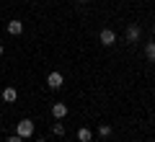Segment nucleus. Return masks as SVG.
Instances as JSON below:
<instances>
[{
  "mask_svg": "<svg viewBox=\"0 0 155 142\" xmlns=\"http://www.w3.org/2000/svg\"><path fill=\"white\" fill-rule=\"evenodd\" d=\"M34 129H36V127H34V121L31 119H21L16 124V134L18 137H23V140H26V137H31L34 134Z\"/></svg>",
  "mask_w": 155,
  "mask_h": 142,
  "instance_id": "obj_1",
  "label": "nucleus"
},
{
  "mask_svg": "<svg viewBox=\"0 0 155 142\" xmlns=\"http://www.w3.org/2000/svg\"><path fill=\"white\" fill-rule=\"evenodd\" d=\"M62 85H65V78H62V72L52 70L49 75H47V88H49V91H60Z\"/></svg>",
  "mask_w": 155,
  "mask_h": 142,
  "instance_id": "obj_2",
  "label": "nucleus"
},
{
  "mask_svg": "<svg viewBox=\"0 0 155 142\" xmlns=\"http://www.w3.org/2000/svg\"><path fill=\"white\" fill-rule=\"evenodd\" d=\"M140 34H142L140 23H129L127 31H124V39H127V44H137V41H140Z\"/></svg>",
  "mask_w": 155,
  "mask_h": 142,
  "instance_id": "obj_3",
  "label": "nucleus"
},
{
  "mask_svg": "<svg viewBox=\"0 0 155 142\" xmlns=\"http://www.w3.org/2000/svg\"><path fill=\"white\" fill-rule=\"evenodd\" d=\"M98 41L104 44V47H114V44H116V31H114V28H101Z\"/></svg>",
  "mask_w": 155,
  "mask_h": 142,
  "instance_id": "obj_4",
  "label": "nucleus"
},
{
  "mask_svg": "<svg viewBox=\"0 0 155 142\" xmlns=\"http://www.w3.org/2000/svg\"><path fill=\"white\" fill-rule=\"evenodd\" d=\"M67 114H70L67 104H52V116H54V121H62Z\"/></svg>",
  "mask_w": 155,
  "mask_h": 142,
  "instance_id": "obj_5",
  "label": "nucleus"
},
{
  "mask_svg": "<svg viewBox=\"0 0 155 142\" xmlns=\"http://www.w3.org/2000/svg\"><path fill=\"white\" fill-rule=\"evenodd\" d=\"M5 31L11 34V36H21V34H23V21H8Z\"/></svg>",
  "mask_w": 155,
  "mask_h": 142,
  "instance_id": "obj_6",
  "label": "nucleus"
},
{
  "mask_svg": "<svg viewBox=\"0 0 155 142\" xmlns=\"http://www.w3.org/2000/svg\"><path fill=\"white\" fill-rule=\"evenodd\" d=\"M16 98H18V91H16V85H8V88H3V101H5V104H16Z\"/></svg>",
  "mask_w": 155,
  "mask_h": 142,
  "instance_id": "obj_7",
  "label": "nucleus"
},
{
  "mask_svg": "<svg viewBox=\"0 0 155 142\" xmlns=\"http://www.w3.org/2000/svg\"><path fill=\"white\" fill-rule=\"evenodd\" d=\"M78 140L80 142H91L93 140V132H91L88 127H80V129H78Z\"/></svg>",
  "mask_w": 155,
  "mask_h": 142,
  "instance_id": "obj_8",
  "label": "nucleus"
},
{
  "mask_svg": "<svg viewBox=\"0 0 155 142\" xmlns=\"http://www.w3.org/2000/svg\"><path fill=\"white\" fill-rule=\"evenodd\" d=\"M145 57H147V62H155V41L145 44Z\"/></svg>",
  "mask_w": 155,
  "mask_h": 142,
  "instance_id": "obj_9",
  "label": "nucleus"
},
{
  "mask_svg": "<svg viewBox=\"0 0 155 142\" xmlns=\"http://www.w3.org/2000/svg\"><path fill=\"white\" fill-rule=\"evenodd\" d=\"M111 132H114V129H111V124H98V137H104V140H106V137H111Z\"/></svg>",
  "mask_w": 155,
  "mask_h": 142,
  "instance_id": "obj_10",
  "label": "nucleus"
},
{
  "mask_svg": "<svg viewBox=\"0 0 155 142\" xmlns=\"http://www.w3.org/2000/svg\"><path fill=\"white\" fill-rule=\"evenodd\" d=\"M52 134H54V137H62V134H65V124L54 121V124H52Z\"/></svg>",
  "mask_w": 155,
  "mask_h": 142,
  "instance_id": "obj_11",
  "label": "nucleus"
},
{
  "mask_svg": "<svg viewBox=\"0 0 155 142\" xmlns=\"http://www.w3.org/2000/svg\"><path fill=\"white\" fill-rule=\"evenodd\" d=\"M5 142H23V137H18V134H11Z\"/></svg>",
  "mask_w": 155,
  "mask_h": 142,
  "instance_id": "obj_12",
  "label": "nucleus"
},
{
  "mask_svg": "<svg viewBox=\"0 0 155 142\" xmlns=\"http://www.w3.org/2000/svg\"><path fill=\"white\" fill-rule=\"evenodd\" d=\"M0 57H3V44H0Z\"/></svg>",
  "mask_w": 155,
  "mask_h": 142,
  "instance_id": "obj_13",
  "label": "nucleus"
},
{
  "mask_svg": "<svg viewBox=\"0 0 155 142\" xmlns=\"http://www.w3.org/2000/svg\"><path fill=\"white\" fill-rule=\"evenodd\" d=\"M75 3H88V0H75Z\"/></svg>",
  "mask_w": 155,
  "mask_h": 142,
  "instance_id": "obj_14",
  "label": "nucleus"
},
{
  "mask_svg": "<svg viewBox=\"0 0 155 142\" xmlns=\"http://www.w3.org/2000/svg\"><path fill=\"white\" fill-rule=\"evenodd\" d=\"M36 142H47V140H41V137H39V140H36Z\"/></svg>",
  "mask_w": 155,
  "mask_h": 142,
  "instance_id": "obj_15",
  "label": "nucleus"
},
{
  "mask_svg": "<svg viewBox=\"0 0 155 142\" xmlns=\"http://www.w3.org/2000/svg\"><path fill=\"white\" fill-rule=\"evenodd\" d=\"M0 80H3V75H0Z\"/></svg>",
  "mask_w": 155,
  "mask_h": 142,
  "instance_id": "obj_16",
  "label": "nucleus"
},
{
  "mask_svg": "<svg viewBox=\"0 0 155 142\" xmlns=\"http://www.w3.org/2000/svg\"><path fill=\"white\" fill-rule=\"evenodd\" d=\"M153 36H155V34H153Z\"/></svg>",
  "mask_w": 155,
  "mask_h": 142,
  "instance_id": "obj_17",
  "label": "nucleus"
}]
</instances>
